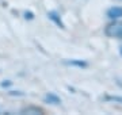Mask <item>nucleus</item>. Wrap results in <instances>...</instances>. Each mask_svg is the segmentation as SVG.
<instances>
[{
	"label": "nucleus",
	"mask_w": 122,
	"mask_h": 115,
	"mask_svg": "<svg viewBox=\"0 0 122 115\" xmlns=\"http://www.w3.org/2000/svg\"><path fill=\"white\" fill-rule=\"evenodd\" d=\"M105 34L110 38L122 39V22H114L105 29Z\"/></svg>",
	"instance_id": "obj_1"
},
{
	"label": "nucleus",
	"mask_w": 122,
	"mask_h": 115,
	"mask_svg": "<svg viewBox=\"0 0 122 115\" xmlns=\"http://www.w3.org/2000/svg\"><path fill=\"white\" fill-rule=\"evenodd\" d=\"M45 111L41 108V107H37V106H29V107H25L22 111H20V114L23 115H42Z\"/></svg>",
	"instance_id": "obj_2"
},
{
	"label": "nucleus",
	"mask_w": 122,
	"mask_h": 115,
	"mask_svg": "<svg viewBox=\"0 0 122 115\" xmlns=\"http://www.w3.org/2000/svg\"><path fill=\"white\" fill-rule=\"evenodd\" d=\"M107 16L111 19H118L122 18V8L121 7H113L107 11Z\"/></svg>",
	"instance_id": "obj_3"
},
{
	"label": "nucleus",
	"mask_w": 122,
	"mask_h": 115,
	"mask_svg": "<svg viewBox=\"0 0 122 115\" xmlns=\"http://www.w3.org/2000/svg\"><path fill=\"white\" fill-rule=\"evenodd\" d=\"M48 16L52 19V20H54V22H56L60 27H64V24H62V22H61V19L58 18V15H57L56 12H49V14H48Z\"/></svg>",
	"instance_id": "obj_4"
},
{
	"label": "nucleus",
	"mask_w": 122,
	"mask_h": 115,
	"mask_svg": "<svg viewBox=\"0 0 122 115\" xmlns=\"http://www.w3.org/2000/svg\"><path fill=\"white\" fill-rule=\"evenodd\" d=\"M46 102H50L53 104H58L60 103V99L57 96H54V95H52V93H49L48 96H46Z\"/></svg>",
	"instance_id": "obj_5"
},
{
	"label": "nucleus",
	"mask_w": 122,
	"mask_h": 115,
	"mask_svg": "<svg viewBox=\"0 0 122 115\" xmlns=\"http://www.w3.org/2000/svg\"><path fill=\"white\" fill-rule=\"evenodd\" d=\"M107 100H111V102H118V103H121V104H122V97H119V96H110V97H107Z\"/></svg>",
	"instance_id": "obj_6"
},
{
	"label": "nucleus",
	"mask_w": 122,
	"mask_h": 115,
	"mask_svg": "<svg viewBox=\"0 0 122 115\" xmlns=\"http://www.w3.org/2000/svg\"><path fill=\"white\" fill-rule=\"evenodd\" d=\"M121 54H122V48H121Z\"/></svg>",
	"instance_id": "obj_7"
}]
</instances>
